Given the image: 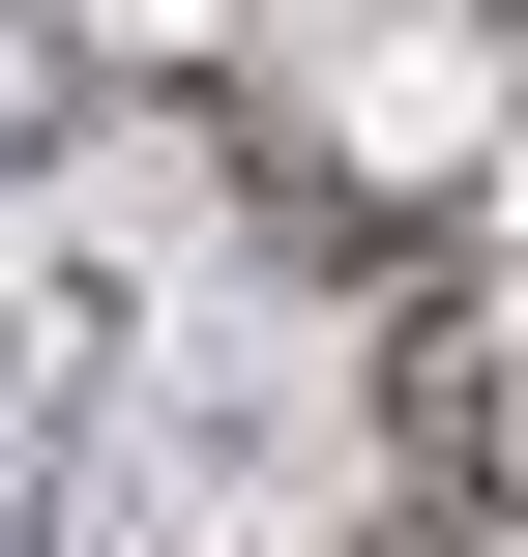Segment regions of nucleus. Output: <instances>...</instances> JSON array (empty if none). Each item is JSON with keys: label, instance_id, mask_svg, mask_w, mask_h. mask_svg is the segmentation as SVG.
I'll return each instance as SVG.
<instances>
[{"label": "nucleus", "instance_id": "obj_1", "mask_svg": "<svg viewBox=\"0 0 528 557\" xmlns=\"http://www.w3.org/2000/svg\"><path fill=\"white\" fill-rule=\"evenodd\" d=\"M323 147H353L382 206H470V176H500V59H470V29H382V59L323 88Z\"/></svg>", "mask_w": 528, "mask_h": 557}, {"label": "nucleus", "instance_id": "obj_3", "mask_svg": "<svg viewBox=\"0 0 528 557\" xmlns=\"http://www.w3.org/2000/svg\"><path fill=\"white\" fill-rule=\"evenodd\" d=\"M500 29H528V0H500Z\"/></svg>", "mask_w": 528, "mask_h": 557}, {"label": "nucleus", "instance_id": "obj_2", "mask_svg": "<svg viewBox=\"0 0 528 557\" xmlns=\"http://www.w3.org/2000/svg\"><path fill=\"white\" fill-rule=\"evenodd\" d=\"M88 29H118V59H235L265 0H88Z\"/></svg>", "mask_w": 528, "mask_h": 557}]
</instances>
